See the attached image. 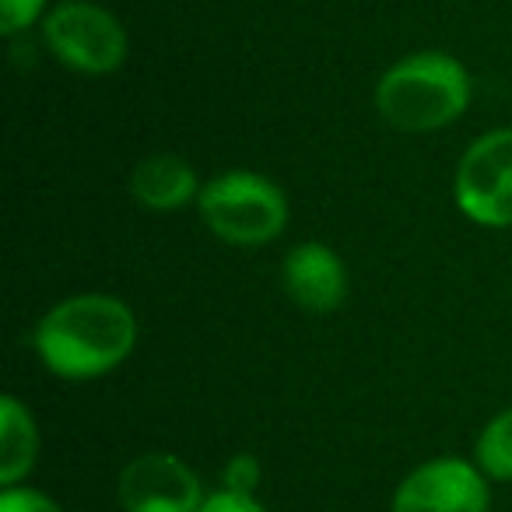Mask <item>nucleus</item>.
Instances as JSON below:
<instances>
[{
  "label": "nucleus",
  "mask_w": 512,
  "mask_h": 512,
  "mask_svg": "<svg viewBox=\"0 0 512 512\" xmlns=\"http://www.w3.org/2000/svg\"><path fill=\"white\" fill-rule=\"evenodd\" d=\"M46 372L67 383H88L120 369L137 348V316L123 299L85 292L46 309L32 334Z\"/></svg>",
  "instance_id": "nucleus-1"
},
{
  "label": "nucleus",
  "mask_w": 512,
  "mask_h": 512,
  "mask_svg": "<svg viewBox=\"0 0 512 512\" xmlns=\"http://www.w3.org/2000/svg\"><path fill=\"white\" fill-rule=\"evenodd\" d=\"M474 85L467 67L439 50L411 53L386 67L376 85V113L404 134H432L470 109Z\"/></svg>",
  "instance_id": "nucleus-2"
},
{
  "label": "nucleus",
  "mask_w": 512,
  "mask_h": 512,
  "mask_svg": "<svg viewBox=\"0 0 512 512\" xmlns=\"http://www.w3.org/2000/svg\"><path fill=\"white\" fill-rule=\"evenodd\" d=\"M197 214L228 246H267L285 232L288 197L264 172L228 169L200 186Z\"/></svg>",
  "instance_id": "nucleus-3"
},
{
  "label": "nucleus",
  "mask_w": 512,
  "mask_h": 512,
  "mask_svg": "<svg viewBox=\"0 0 512 512\" xmlns=\"http://www.w3.org/2000/svg\"><path fill=\"white\" fill-rule=\"evenodd\" d=\"M43 46L60 67L88 78L120 71L127 60V32L120 18L88 0H64L46 11Z\"/></svg>",
  "instance_id": "nucleus-4"
},
{
  "label": "nucleus",
  "mask_w": 512,
  "mask_h": 512,
  "mask_svg": "<svg viewBox=\"0 0 512 512\" xmlns=\"http://www.w3.org/2000/svg\"><path fill=\"white\" fill-rule=\"evenodd\" d=\"M453 200L481 228H512V127L481 134L453 176Z\"/></svg>",
  "instance_id": "nucleus-5"
},
{
  "label": "nucleus",
  "mask_w": 512,
  "mask_h": 512,
  "mask_svg": "<svg viewBox=\"0 0 512 512\" xmlns=\"http://www.w3.org/2000/svg\"><path fill=\"white\" fill-rule=\"evenodd\" d=\"M116 502L123 512H200L207 491L183 456L155 449L120 470Z\"/></svg>",
  "instance_id": "nucleus-6"
},
{
  "label": "nucleus",
  "mask_w": 512,
  "mask_h": 512,
  "mask_svg": "<svg viewBox=\"0 0 512 512\" xmlns=\"http://www.w3.org/2000/svg\"><path fill=\"white\" fill-rule=\"evenodd\" d=\"M488 505V477L474 460L435 456L397 484L390 512H488Z\"/></svg>",
  "instance_id": "nucleus-7"
},
{
  "label": "nucleus",
  "mask_w": 512,
  "mask_h": 512,
  "mask_svg": "<svg viewBox=\"0 0 512 512\" xmlns=\"http://www.w3.org/2000/svg\"><path fill=\"white\" fill-rule=\"evenodd\" d=\"M281 285L309 316H330L348 299V267L327 242H299L285 253Z\"/></svg>",
  "instance_id": "nucleus-8"
},
{
  "label": "nucleus",
  "mask_w": 512,
  "mask_h": 512,
  "mask_svg": "<svg viewBox=\"0 0 512 512\" xmlns=\"http://www.w3.org/2000/svg\"><path fill=\"white\" fill-rule=\"evenodd\" d=\"M200 186L197 169L169 151L141 158L130 172V197L148 211H183L200 197Z\"/></svg>",
  "instance_id": "nucleus-9"
},
{
  "label": "nucleus",
  "mask_w": 512,
  "mask_h": 512,
  "mask_svg": "<svg viewBox=\"0 0 512 512\" xmlns=\"http://www.w3.org/2000/svg\"><path fill=\"white\" fill-rule=\"evenodd\" d=\"M39 456V428L32 411L15 397H0V488L22 484Z\"/></svg>",
  "instance_id": "nucleus-10"
},
{
  "label": "nucleus",
  "mask_w": 512,
  "mask_h": 512,
  "mask_svg": "<svg viewBox=\"0 0 512 512\" xmlns=\"http://www.w3.org/2000/svg\"><path fill=\"white\" fill-rule=\"evenodd\" d=\"M474 463L488 481H512V407L488 418L474 442Z\"/></svg>",
  "instance_id": "nucleus-11"
},
{
  "label": "nucleus",
  "mask_w": 512,
  "mask_h": 512,
  "mask_svg": "<svg viewBox=\"0 0 512 512\" xmlns=\"http://www.w3.org/2000/svg\"><path fill=\"white\" fill-rule=\"evenodd\" d=\"M260 477H264V467L253 453H235L221 467V488L235 491V495H256Z\"/></svg>",
  "instance_id": "nucleus-12"
},
{
  "label": "nucleus",
  "mask_w": 512,
  "mask_h": 512,
  "mask_svg": "<svg viewBox=\"0 0 512 512\" xmlns=\"http://www.w3.org/2000/svg\"><path fill=\"white\" fill-rule=\"evenodd\" d=\"M46 4L50 0H0V32L4 36H18V32L32 29L50 11Z\"/></svg>",
  "instance_id": "nucleus-13"
},
{
  "label": "nucleus",
  "mask_w": 512,
  "mask_h": 512,
  "mask_svg": "<svg viewBox=\"0 0 512 512\" xmlns=\"http://www.w3.org/2000/svg\"><path fill=\"white\" fill-rule=\"evenodd\" d=\"M0 512H64V509L46 491H36L29 484H11V488H0Z\"/></svg>",
  "instance_id": "nucleus-14"
},
{
  "label": "nucleus",
  "mask_w": 512,
  "mask_h": 512,
  "mask_svg": "<svg viewBox=\"0 0 512 512\" xmlns=\"http://www.w3.org/2000/svg\"><path fill=\"white\" fill-rule=\"evenodd\" d=\"M200 512H267L256 502V495H235V491H214L207 495V502L200 505Z\"/></svg>",
  "instance_id": "nucleus-15"
}]
</instances>
